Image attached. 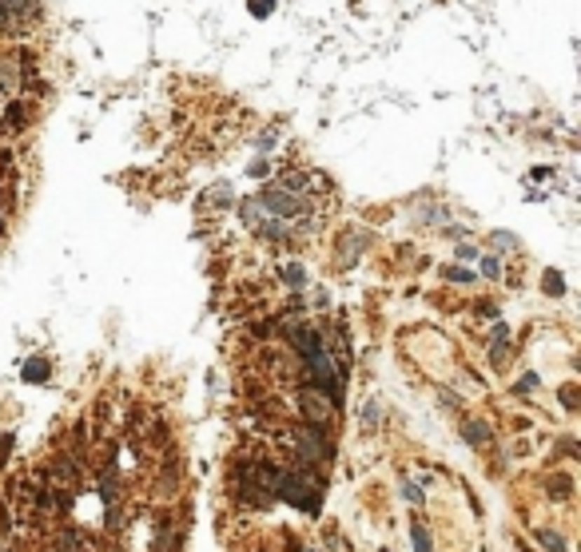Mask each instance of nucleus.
<instances>
[{"instance_id": "f257e3e1", "label": "nucleus", "mask_w": 581, "mask_h": 552, "mask_svg": "<svg viewBox=\"0 0 581 552\" xmlns=\"http://www.w3.org/2000/svg\"><path fill=\"white\" fill-rule=\"evenodd\" d=\"M279 497L295 509H307V513H319L322 504V489L310 473H283L279 477Z\"/></svg>"}, {"instance_id": "f03ea898", "label": "nucleus", "mask_w": 581, "mask_h": 552, "mask_svg": "<svg viewBox=\"0 0 581 552\" xmlns=\"http://www.w3.org/2000/svg\"><path fill=\"white\" fill-rule=\"evenodd\" d=\"M279 469H271V465H251V469H243V477H239V485H243V501H251V504H267L279 497Z\"/></svg>"}, {"instance_id": "7ed1b4c3", "label": "nucleus", "mask_w": 581, "mask_h": 552, "mask_svg": "<svg viewBox=\"0 0 581 552\" xmlns=\"http://www.w3.org/2000/svg\"><path fill=\"white\" fill-rule=\"evenodd\" d=\"M295 441H299V457H303V461H322V457H327L319 430H299Z\"/></svg>"}, {"instance_id": "20e7f679", "label": "nucleus", "mask_w": 581, "mask_h": 552, "mask_svg": "<svg viewBox=\"0 0 581 552\" xmlns=\"http://www.w3.org/2000/svg\"><path fill=\"white\" fill-rule=\"evenodd\" d=\"M303 409H307L315 421H327V418H331V413H327V402H319L315 393H303Z\"/></svg>"}, {"instance_id": "39448f33", "label": "nucleus", "mask_w": 581, "mask_h": 552, "mask_svg": "<svg viewBox=\"0 0 581 552\" xmlns=\"http://www.w3.org/2000/svg\"><path fill=\"white\" fill-rule=\"evenodd\" d=\"M486 437H490V430H486L482 421H470V425H466V441L470 445H482Z\"/></svg>"}, {"instance_id": "423d86ee", "label": "nucleus", "mask_w": 581, "mask_h": 552, "mask_svg": "<svg viewBox=\"0 0 581 552\" xmlns=\"http://www.w3.org/2000/svg\"><path fill=\"white\" fill-rule=\"evenodd\" d=\"M25 378H28V381H44V378H48V366L32 358V362H28V366H25Z\"/></svg>"}, {"instance_id": "0eeeda50", "label": "nucleus", "mask_w": 581, "mask_h": 552, "mask_svg": "<svg viewBox=\"0 0 581 552\" xmlns=\"http://www.w3.org/2000/svg\"><path fill=\"white\" fill-rule=\"evenodd\" d=\"M538 540H542V549H549V552H566L561 537H557V532H549V528H545V532H538Z\"/></svg>"}, {"instance_id": "6e6552de", "label": "nucleus", "mask_w": 581, "mask_h": 552, "mask_svg": "<svg viewBox=\"0 0 581 552\" xmlns=\"http://www.w3.org/2000/svg\"><path fill=\"white\" fill-rule=\"evenodd\" d=\"M414 552H434L430 549V532H426L422 525H414Z\"/></svg>"}, {"instance_id": "1a4fd4ad", "label": "nucleus", "mask_w": 581, "mask_h": 552, "mask_svg": "<svg viewBox=\"0 0 581 552\" xmlns=\"http://www.w3.org/2000/svg\"><path fill=\"white\" fill-rule=\"evenodd\" d=\"M545 290L549 295H561V274H545Z\"/></svg>"}, {"instance_id": "9d476101", "label": "nucleus", "mask_w": 581, "mask_h": 552, "mask_svg": "<svg viewBox=\"0 0 581 552\" xmlns=\"http://www.w3.org/2000/svg\"><path fill=\"white\" fill-rule=\"evenodd\" d=\"M251 8H255V13H271V0H255Z\"/></svg>"}, {"instance_id": "9b49d317", "label": "nucleus", "mask_w": 581, "mask_h": 552, "mask_svg": "<svg viewBox=\"0 0 581 552\" xmlns=\"http://www.w3.org/2000/svg\"><path fill=\"white\" fill-rule=\"evenodd\" d=\"M307 552H315V549H307Z\"/></svg>"}]
</instances>
